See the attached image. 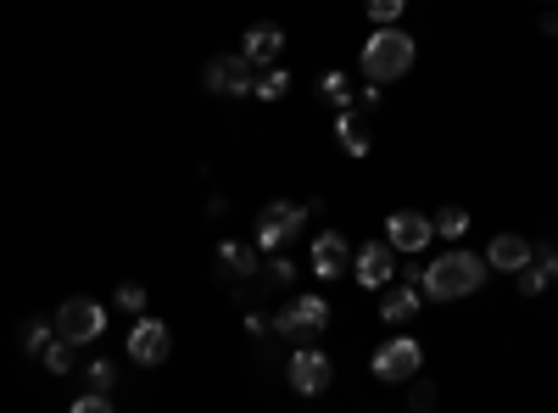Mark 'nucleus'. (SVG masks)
<instances>
[{
	"instance_id": "f257e3e1",
	"label": "nucleus",
	"mask_w": 558,
	"mask_h": 413,
	"mask_svg": "<svg viewBox=\"0 0 558 413\" xmlns=\"http://www.w3.org/2000/svg\"><path fill=\"white\" fill-rule=\"evenodd\" d=\"M486 280V263L475 252H441L425 274H418V286H425V296L436 302H458V296H475Z\"/></svg>"
},
{
	"instance_id": "f03ea898",
	"label": "nucleus",
	"mask_w": 558,
	"mask_h": 413,
	"mask_svg": "<svg viewBox=\"0 0 558 413\" xmlns=\"http://www.w3.org/2000/svg\"><path fill=\"white\" fill-rule=\"evenodd\" d=\"M363 73H368V84H391V78L413 73V39L402 28H375L363 45Z\"/></svg>"
},
{
	"instance_id": "7ed1b4c3",
	"label": "nucleus",
	"mask_w": 558,
	"mask_h": 413,
	"mask_svg": "<svg viewBox=\"0 0 558 413\" xmlns=\"http://www.w3.org/2000/svg\"><path fill=\"white\" fill-rule=\"evenodd\" d=\"M107 336V307L101 302H89V296H68L57 307V341L68 347H89V341H101Z\"/></svg>"
},
{
	"instance_id": "20e7f679",
	"label": "nucleus",
	"mask_w": 558,
	"mask_h": 413,
	"mask_svg": "<svg viewBox=\"0 0 558 413\" xmlns=\"http://www.w3.org/2000/svg\"><path fill=\"white\" fill-rule=\"evenodd\" d=\"M368 369H375V380H386V386H413L418 380V369H425V352H418V341L413 336H391L380 352H375V363H368Z\"/></svg>"
},
{
	"instance_id": "39448f33",
	"label": "nucleus",
	"mask_w": 558,
	"mask_h": 413,
	"mask_svg": "<svg viewBox=\"0 0 558 413\" xmlns=\"http://www.w3.org/2000/svg\"><path fill=\"white\" fill-rule=\"evenodd\" d=\"M307 223V207L296 202H268L257 212V252H279L286 241H296V229Z\"/></svg>"
},
{
	"instance_id": "423d86ee",
	"label": "nucleus",
	"mask_w": 558,
	"mask_h": 413,
	"mask_svg": "<svg viewBox=\"0 0 558 413\" xmlns=\"http://www.w3.org/2000/svg\"><path fill=\"white\" fill-rule=\"evenodd\" d=\"M324 325H330V307H324V296H296L291 307L274 313V330L291 336V341H313Z\"/></svg>"
},
{
	"instance_id": "0eeeda50",
	"label": "nucleus",
	"mask_w": 558,
	"mask_h": 413,
	"mask_svg": "<svg viewBox=\"0 0 558 413\" xmlns=\"http://www.w3.org/2000/svg\"><path fill=\"white\" fill-rule=\"evenodd\" d=\"M257 73L246 57H213L207 62V89H218V96H252L257 89Z\"/></svg>"
},
{
	"instance_id": "6e6552de",
	"label": "nucleus",
	"mask_w": 558,
	"mask_h": 413,
	"mask_svg": "<svg viewBox=\"0 0 558 413\" xmlns=\"http://www.w3.org/2000/svg\"><path fill=\"white\" fill-rule=\"evenodd\" d=\"M168 352H173V336H168L162 318H134V330H129V357L146 363V369H157Z\"/></svg>"
},
{
	"instance_id": "1a4fd4ad",
	"label": "nucleus",
	"mask_w": 558,
	"mask_h": 413,
	"mask_svg": "<svg viewBox=\"0 0 558 413\" xmlns=\"http://www.w3.org/2000/svg\"><path fill=\"white\" fill-rule=\"evenodd\" d=\"M352 274H357V286L380 291V286H391V274H397V252L386 241H368L363 252H352Z\"/></svg>"
},
{
	"instance_id": "9d476101",
	"label": "nucleus",
	"mask_w": 558,
	"mask_h": 413,
	"mask_svg": "<svg viewBox=\"0 0 558 413\" xmlns=\"http://www.w3.org/2000/svg\"><path fill=\"white\" fill-rule=\"evenodd\" d=\"M286 375H291V386H296L302 397H318L324 386H330V357H324L318 347H296Z\"/></svg>"
},
{
	"instance_id": "9b49d317",
	"label": "nucleus",
	"mask_w": 558,
	"mask_h": 413,
	"mask_svg": "<svg viewBox=\"0 0 558 413\" xmlns=\"http://www.w3.org/2000/svg\"><path fill=\"white\" fill-rule=\"evenodd\" d=\"M313 274H318V280H341V274H352V246H347V235L324 229V235L313 241Z\"/></svg>"
},
{
	"instance_id": "f8f14e48",
	"label": "nucleus",
	"mask_w": 558,
	"mask_h": 413,
	"mask_svg": "<svg viewBox=\"0 0 558 413\" xmlns=\"http://www.w3.org/2000/svg\"><path fill=\"white\" fill-rule=\"evenodd\" d=\"M430 218H418V212H391V223H386V246L391 252H425L430 246Z\"/></svg>"
},
{
	"instance_id": "ddd939ff",
	"label": "nucleus",
	"mask_w": 558,
	"mask_h": 413,
	"mask_svg": "<svg viewBox=\"0 0 558 413\" xmlns=\"http://www.w3.org/2000/svg\"><path fill=\"white\" fill-rule=\"evenodd\" d=\"M279 51H286V28H274V23H257V28H246L241 57H246L252 68H274V62H279Z\"/></svg>"
},
{
	"instance_id": "4468645a",
	"label": "nucleus",
	"mask_w": 558,
	"mask_h": 413,
	"mask_svg": "<svg viewBox=\"0 0 558 413\" xmlns=\"http://www.w3.org/2000/svg\"><path fill=\"white\" fill-rule=\"evenodd\" d=\"M531 257H536V246H531L525 235H497V241L486 246V263H492V268H508V274H520Z\"/></svg>"
},
{
	"instance_id": "2eb2a0df",
	"label": "nucleus",
	"mask_w": 558,
	"mask_h": 413,
	"mask_svg": "<svg viewBox=\"0 0 558 413\" xmlns=\"http://www.w3.org/2000/svg\"><path fill=\"white\" fill-rule=\"evenodd\" d=\"M336 141H341V151L368 157V118H363V107H341L336 112Z\"/></svg>"
},
{
	"instance_id": "dca6fc26",
	"label": "nucleus",
	"mask_w": 558,
	"mask_h": 413,
	"mask_svg": "<svg viewBox=\"0 0 558 413\" xmlns=\"http://www.w3.org/2000/svg\"><path fill=\"white\" fill-rule=\"evenodd\" d=\"M413 313H418V296H413V286H397V291L380 302V318H386V325H408Z\"/></svg>"
},
{
	"instance_id": "f3484780",
	"label": "nucleus",
	"mask_w": 558,
	"mask_h": 413,
	"mask_svg": "<svg viewBox=\"0 0 558 413\" xmlns=\"http://www.w3.org/2000/svg\"><path fill=\"white\" fill-rule=\"evenodd\" d=\"M218 268L235 274V280H246V274H257V252H246V246H235V241H223V246H218Z\"/></svg>"
},
{
	"instance_id": "a211bd4d",
	"label": "nucleus",
	"mask_w": 558,
	"mask_h": 413,
	"mask_svg": "<svg viewBox=\"0 0 558 413\" xmlns=\"http://www.w3.org/2000/svg\"><path fill=\"white\" fill-rule=\"evenodd\" d=\"M286 89H291V73L274 62V68H263V73H257V89H252V96H257V101H279Z\"/></svg>"
},
{
	"instance_id": "6ab92c4d",
	"label": "nucleus",
	"mask_w": 558,
	"mask_h": 413,
	"mask_svg": "<svg viewBox=\"0 0 558 413\" xmlns=\"http://www.w3.org/2000/svg\"><path fill=\"white\" fill-rule=\"evenodd\" d=\"M430 229H436V235H447V241H463V235H470V212H463V207H441L430 218Z\"/></svg>"
},
{
	"instance_id": "aec40b11",
	"label": "nucleus",
	"mask_w": 558,
	"mask_h": 413,
	"mask_svg": "<svg viewBox=\"0 0 558 413\" xmlns=\"http://www.w3.org/2000/svg\"><path fill=\"white\" fill-rule=\"evenodd\" d=\"M318 96H330L336 107H352V84H347V73H318Z\"/></svg>"
},
{
	"instance_id": "412c9836",
	"label": "nucleus",
	"mask_w": 558,
	"mask_h": 413,
	"mask_svg": "<svg viewBox=\"0 0 558 413\" xmlns=\"http://www.w3.org/2000/svg\"><path fill=\"white\" fill-rule=\"evenodd\" d=\"M39 357H45V369H51V375H68V369H73V347H68V341H51Z\"/></svg>"
},
{
	"instance_id": "4be33fe9",
	"label": "nucleus",
	"mask_w": 558,
	"mask_h": 413,
	"mask_svg": "<svg viewBox=\"0 0 558 413\" xmlns=\"http://www.w3.org/2000/svg\"><path fill=\"white\" fill-rule=\"evenodd\" d=\"M51 347V325H45V318H28L23 325V352H45Z\"/></svg>"
},
{
	"instance_id": "5701e85b",
	"label": "nucleus",
	"mask_w": 558,
	"mask_h": 413,
	"mask_svg": "<svg viewBox=\"0 0 558 413\" xmlns=\"http://www.w3.org/2000/svg\"><path fill=\"white\" fill-rule=\"evenodd\" d=\"M363 7H368V17H375L380 28H391V23L402 17V7H408V0H363Z\"/></svg>"
},
{
	"instance_id": "b1692460",
	"label": "nucleus",
	"mask_w": 558,
	"mask_h": 413,
	"mask_svg": "<svg viewBox=\"0 0 558 413\" xmlns=\"http://www.w3.org/2000/svg\"><path fill=\"white\" fill-rule=\"evenodd\" d=\"M146 302H151V296H146V286H118V307H123V313L146 318Z\"/></svg>"
},
{
	"instance_id": "393cba45",
	"label": "nucleus",
	"mask_w": 558,
	"mask_h": 413,
	"mask_svg": "<svg viewBox=\"0 0 558 413\" xmlns=\"http://www.w3.org/2000/svg\"><path fill=\"white\" fill-rule=\"evenodd\" d=\"M68 413H112V402H107V391H89V397H78Z\"/></svg>"
},
{
	"instance_id": "a878e982",
	"label": "nucleus",
	"mask_w": 558,
	"mask_h": 413,
	"mask_svg": "<svg viewBox=\"0 0 558 413\" xmlns=\"http://www.w3.org/2000/svg\"><path fill=\"white\" fill-rule=\"evenodd\" d=\"M296 280V268L286 257H268V286H291Z\"/></svg>"
},
{
	"instance_id": "bb28decb",
	"label": "nucleus",
	"mask_w": 558,
	"mask_h": 413,
	"mask_svg": "<svg viewBox=\"0 0 558 413\" xmlns=\"http://www.w3.org/2000/svg\"><path fill=\"white\" fill-rule=\"evenodd\" d=\"M89 386H96V391L112 386V363H107V357H101V363H89Z\"/></svg>"
},
{
	"instance_id": "cd10ccee",
	"label": "nucleus",
	"mask_w": 558,
	"mask_h": 413,
	"mask_svg": "<svg viewBox=\"0 0 558 413\" xmlns=\"http://www.w3.org/2000/svg\"><path fill=\"white\" fill-rule=\"evenodd\" d=\"M352 107H363V112H375V107H380V84H363Z\"/></svg>"
},
{
	"instance_id": "c85d7f7f",
	"label": "nucleus",
	"mask_w": 558,
	"mask_h": 413,
	"mask_svg": "<svg viewBox=\"0 0 558 413\" xmlns=\"http://www.w3.org/2000/svg\"><path fill=\"white\" fill-rule=\"evenodd\" d=\"M413 408L430 413V408H436V391H430V386H413Z\"/></svg>"
}]
</instances>
